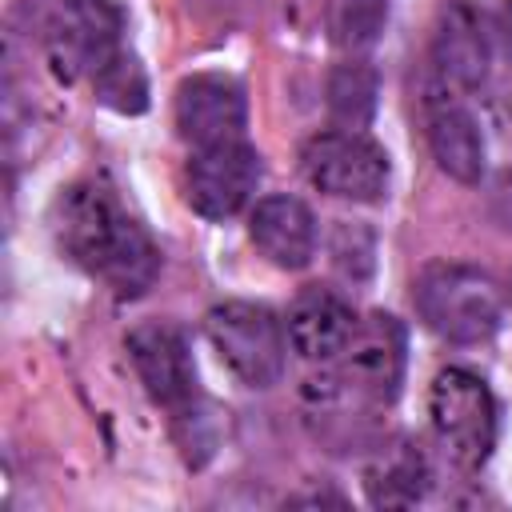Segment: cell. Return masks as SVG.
Listing matches in <instances>:
<instances>
[{
	"mask_svg": "<svg viewBox=\"0 0 512 512\" xmlns=\"http://www.w3.org/2000/svg\"><path fill=\"white\" fill-rule=\"evenodd\" d=\"M300 172L324 196L372 204L384 196L392 168H388V152L372 136L356 128H332V132H316L300 148Z\"/></svg>",
	"mask_w": 512,
	"mask_h": 512,
	"instance_id": "5b68a950",
	"label": "cell"
},
{
	"mask_svg": "<svg viewBox=\"0 0 512 512\" xmlns=\"http://www.w3.org/2000/svg\"><path fill=\"white\" fill-rule=\"evenodd\" d=\"M496 40H500L504 56L512 60V0H504L500 12H496Z\"/></svg>",
	"mask_w": 512,
	"mask_h": 512,
	"instance_id": "ffe728a7",
	"label": "cell"
},
{
	"mask_svg": "<svg viewBox=\"0 0 512 512\" xmlns=\"http://www.w3.org/2000/svg\"><path fill=\"white\" fill-rule=\"evenodd\" d=\"M92 92L104 108L136 116L148 108V76L140 68V60L128 48H116L96 72H92Z\"/></svg>",
	"mask_w": 512,
	"mask_h": 512,
	"instance_id": "ac0fdd59",
	"label": "cell"
},
{
	"mask_svg": "<svg viewBox=\"0 0 512 512\" xmlns=\"http://www.w3.org/2000/svg\"><path fill=\"white\" fill-rule=\"evenodd\" d=\"M508 296H512V276H508Z\"/></svg>",
	"mask_w": 512,
	"mask_h": 512,
	"instance_id": "44dd1931",
	"label": "cell"
},
{
	"mask_svg": "<svg viewBox=\"0 0 512 512\" xmlns=\"http://www.w3.org/2000/svg\"><path fill=\"white\" fill-rule=\"evenodd\" d=\"M208 344L220 364L248 388H272L284 376V328L272 308L252 300H224L204 316Z\"/></svg>",
	"mask_w": 512,
	"mask_h": 512,
	"instance_id": "277c9868",
	"label": "cell"
},
{
	"mask_svg": "<svg viewBox=\"0 0 512 512\" xmlns=\"http://www.w3.org/2000/svg\"><path fill=\"white\" fill-rule=\"evenodd\" d=\"M52 236L72 264L104 280L120 300L144 296L160 276V248L100 180H76L56 196Z\"/></svg>",
	"mask_w": 512,
	"mask_h": 512,
	"instance_id": "6da1fadb",
	"label": "cell"
},
{
	"mask_svg": "<svg viewBox=\"0 0 512 512\" xmlns=\"http://www.w3.org/2000/svg\"><path fill=\"white\" fill-rule=\"evenodd\" d=\"M428 416L436 444L456 468L476 472L488 464L496 448V396L484 384V376L456 364L436 372L428 388Z\"/></svg>",
	"mask_w": 512,
	"mask_h": 512,
	"instance_id": "3957f363",
	"label": "cell"
},
{
	"mask_svg": "<svg viewBox=\"0 0 512 512\" xmlns=\"http://www.w3.org/2000/svg\"><path fill=\"white\" fill-rule=\"evenodd\" d=\"M128 356H132V368H136L144 392L156 404L180 412L196 400V364H192L188 340L176 324H168V320L136 324L128 332Z\"/></svg>",
	"mask_w": 512,
	"mask_h": 512,
	"instance_id": "30bf717a",
	"label": "cell"
},
{
	"mask_svg": "<svg viewBox=\"0 0 512 512\" xmlns=\"http://www.w3.org/2000/svg\"><path fill=\"white\" fill-rule=\"evenodd\" d=\"M420 320L448 344H488L504 324L500 284L472 264H428L412 288Z\"/></svg>",
	"mask_w": 512,
	"mask_h": 512,
	"instance_id": "7a4b0ae2",
	"label": "cell"
},
{
	"mask_svg": "<svg viewBox=\"0 0 512 512\" xmlns=\"http://www.w3.org/2000/svg\"><path fill=\"white\" fill-rule=\"evenodd\" d=\"M376 72L364 60H344L328 72V116L340 128H364L376 112Z\"/></svg>",
	"mask_w": 512,
	"mask_h": 512,
	"instance_id": "2e32d148",
	"label": "cell"
},
{
	"mask_svg": "<svg viewBox=\"0 0 512 512\" xmlns=\"http://www.w3.org/2000/svg\"><path fill=\"white\" fill-rule=\"evenodd\" d=\"M120 32L124 12L112 0H60L44 32L52 72L60 80H92V72L120 48Z\"/></svg>",
	"mask_w": 512,
	"mask_h": 512,
	"instance_id": "8992f818",
	"label": "cell"
},
{
	"mask_svg": "<svg viewBox=\"0 0 512 512\" xmlns=\"http://www.w3.org/2000/svg\"><path fill=\"white\" fill-rule=\"evenodd\" d=\"M248 236L260 256L284 272H296L316 256V216L300 196L288 192L256 200L248 216Z\"/></svg>",
	"mask_w": 512,
	"mask_h": 512,
	"instance_id": "4fadbf2b",
	"label": "cell"
},
{
	"mask_svg": "<svg viewBox=\"0 0 512 512\" xmlns=\"http://www.w3.org/2000/svg\"><path fill=\"white\" fill-rule=\"evenodd\" d=\"M436 68L448 84L472 92L488 80L492 64V32L476 0H444L436 12V36H432Z\"/></svg>",
	"mask_w": 512,
	"mask_h": 512,
	"instance_id": "8fae6325",
	"label": "cell"
},
{
	"mask_svg": "<svg viewBox=\"0 0 512 512\" xmlns=\"http://www.w3.org/2000/svg\"><path fill=\"white\" fill-rule=\"evenodd\" d=\"M404 324L388 312H368L356 320V332L348 348L340 352V384L348 396L372 400V404H392L404 380Z\"/></svg>",
	"mask_w": 512,
	"mask_h": 512,
	"instance_id": "52a82bcc",
	"label": "cell"
},
{
	"mask_svg": "<svg viewBox=\"0 0 512 512\" xmlns=\"http://www.w3.org/2000/svg\"><path fill=\"white\" fill-rule=\"evenodd\" d=\"M424 128H428V148L440 172H448L460 184H476L484 176V132L456 96L428 92Z\"/></svg>",
	"mask_w": 512,
	"mask_h": 512,
	"instance_id": "5bb4252c",
	"label": "cell"
},
{
	"mask_svg": "<svg viewBox=\"0 0 512 512\" xmlns=\"http://www.w3.org/2000/svg\"><path fill=\"white\" fill-rule=\"evenodd\" d=\"M284 332L300 360L332 364V360H340V352L348 348V340L356 332V312L340 292L312 284L292 300Z\"/></svg>",
	"mask_w": 512,
	"mask_h": 512,
	"instance_id": "7c38bea8",
	"label": "cell"
},
{
	"mask_svg": "<svg viewBox=\"0 0 512 512\" xmlns=\"http://www.w3.org/2000/svg\"><path fill=\"white\" fill-rule=\"evenodd\" d=\"M428 484H432V468H428L420 444H412V440H396L364 472V492L376 508H408V504L424 500Z\"/></svg>",
	"mask_w": 512,
	"mask_h": 512,
	"instance_id": "9a60e30c",
	"label": "cell"
},
{
	"mask_svg": "<svg viewBox=\"0 0 512 512\" xmlns=\"http://www.w3.org/2000/svg\"><path fill=\"white\" fill-rule=\"evenodd\" d=\"M260 172H264L260 152L248 140L196 148L188 156V168H184V192H188L192 212H200L204 220L236 216L252 200Z\"/></svg>",
	"mask_w": 512,
	"mask_h": 512,
	"instance_id": "ba28073f",
	"label": "cell"
},
{
	"mask_svg": "<svg viewBox=\"0 0 512 512\" xmlns=\"http://www.w3.org/2000/svg\"><path fill=\"white\" fill-rule=\"evenodd\" d=\"M176 128L192 148L232 144L248 132V96L224 72H196L176 88Z\"/></svg>",
	"mask_w": 512,
	"mask_h": 512,
	"instance_id": "9c48e42d",
	"label": "cell"
},
{
	"mask_svg": "<svg viewBox=\"0 0 512 512\" xmlns=\"http://www.w3.org/2000/svg\"><path fill=\"white\" fill-rule=\"evenodd\" d=\"M388 24V0H328L324 8V28L328 40L340 52H364L380 40Z\"/></svg>",
	"mask_w": 512,
	"mask_h": 512,
	"instance_id": "e0dca14e",
	"label": "cell"
},
{
	"mask_svg": "<svg viewBox=\"0 0 512 512\" xmlns=\"http://www.w3.org/2000/svg\"><path fill=\"white\" fill-rule=\"evenodd\" d=\"M332 264L348 280H364L372 272V236L360 224H340L332 236Z\"/></svg>",
	"mask_w": 512,
	"mask_h": 512,
	"instance_id": "d6986e66",
	"label": "cell"
}]
</instances>
